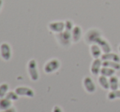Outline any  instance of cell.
Returning a JSON list of instances; mask_svg holds the SVG:
<instances>
[{"label": "cell", "mask_w": 120, "mask_h": 112, "mask_svg": "<svg viewBox=\"0 0 120 112\" xmlns=\"http://www.w3.org/2000/svg\"><path fill=\"white\" fill-rule=\"evenodd\" d=\"M8 90V84H3L0 85V98H3L7 95V92Z\"/></svg>", "instance_id": "ffe728a7"}, {"label": "cell", "mask_w": 120, "mask_h": 112, "mask_svg": "<svg viewBox=\"0 0 120 112\" xmlns=\"http://www.w3.org/2000/svg\"><path fill=\"white\" fill-rule=\"evenodd\" d=\"M53 112H63V111H62L61 108H60V106H54V108H53Z\"/></svg>", "instance_id": "603a6c76"}, {"label": "cell", "mask_w": 120, "mask_h": 112, "mask_svg": "<svg viewBox=\"0 0 120 112\" xmlns=\"http://www.w3.org/2000/svg\"><path fill=\"white\" fill-rule=\"evenodd\" d=\"M101 59L102 61H111V62H120V57L119 55L113 52H108V53H103Z\"/></svg>", "instance_id": "4fadbf2b"}, {"label": "cell", "mask_w": 120, "mask_h": 112, "mask_svg": "<svg viewBox=\"0 0 120 112\" xmlns=\"http://www.w3.org/2000/svg\"><path fill=\"white\" fill-rule=\"evenodd\" d=\"M107 97H108V99L110 100V101L115 100V99H117V98H120V89L110 91L108 93Z\"/></svg>", "instance_id": "d6986e66"}, {"label": "cell", "mask_w": 120, "mask_h": 112, "mask_svg": "<svg viewBox=\"0 0 120 112\" xmlns=\"http://www.w3.org/2000/svg\"><path fill=\"white\" fill-rule=\"evenodd\" d=\"M2 112H16V111H15L14 108H9V109H8V110H4V111Z\"/></svg>", "instance_id": "cb8c5ba5"}, {"label": "cell", "mask_w": 120, "mask_h": 112, "mask_svg": "<svg viewBox=\"0 0 120 112\" xmlns=\"http://www.w3.org/2000/svg\"><path fill=\"white\" fill-rule=\"evenodd\" d=\"M90 52L92 57L94 59L101 58V56H102V50H101V48L100 47V46L97 43H93V44L91 45Z\"/></svg>", "instance_id": "7c38bea8"}, {"label": "cell", "mask_w": 120, "mask_h": 112, "mask_svg": "<svg viewBox=\"0 0 120 112\" xmlns=\"http://www.w3.org/2000/svg\"><path fill=\"white\" fill-rule=\"evenodd\" d=\"M73 28H74V24L70 20H67V21H65V30H68V31H72Z\"/></svg>", "instance_id": "7402d4cb"}, {"label": "cell", "mask_w": 120, "mask_h": 112, "mask_svg": "<svg viewBox=\"0 0 120 112\" xmlns=\"http://www.w3.org/2000/svg\"><path fill=\"white\" fill-rule=\"evenodd\" d=\"M101 68H102V60L101 58L94 59L92 65H91V73L93 75H99V74H101Z\"/></svg>", "instance_id": "ba28073f"}, {"label": "cell", "mask_w": 120, "mask_h": 112, "mask_svg": "<svg viewBox=\"0 0 120 112\" xmlns=\"http://www.w3.org/2000/svg\"><path fill=\"white\" fill-rule=\"evenodd\" d=\"M0 54L3 60L8 61L11 57V49L8 43H3L0 46Z\"/></svg>", "instance_id": "5b68a950"}, {"label": "cell", "mask_w": 120, "mask_h": 112, "mask_svg": "<svg viewBox=\"0 0 120 112\" xmlns=\"http://www.w3.org/2000/svg\"><path fill=\"white\" fill-rule=\"evenodd\" d=\"M60 66V62H59V60L57 59H52L49 62L46 63V65L44 66V71L47 74H51L53 73L55 71H56L57 70Z\"/></svg>", "instance_id": "277c9868"}, {"label": "cell", "mask_w": 120, "mask_h": 112, "mask_svg": "<svg viewBox=\"0 0 120 112\" xmlns=\"http://www.w3.org/2000/svg\"><path fill=\"white\" fill-rule=\"evenodd\" d=\"M11 101L8 98H1L0 99V109L1 110H8L11 108Z\"/></svg>", "instance_id": "ac0fdd59"}, {"label": "cell", "mask_w": 120, "mask_h": 112, "mask_svg": "<svg viewBox=\"0 0 120 112\" xmlns=\"http://www.w3.org/2000/svg\"><path fill=\"white\" fill-rule=\"evenodd\" d=\"M96 43L100 46V47H101V50H102L103 53H108V52H111L112 48H111L110 44L108 43V41H106L105 39H104L102 37H101V38H100L99 39L97 40Z\"/></svg>", "instance_id": "8fae6325"}, {"label": "cell", "mask_w": 120, "mask_h": 112, "mask_svg": "<svg viewBox=\"0 0 120 112\" xmlns=\"http://www.w3.org/2000/svg\"><path fill=\"white\" fill-rule=\"evenodd\" d=\"M98 83L101 85V87L105 90H108L109 89V79H107V77L105 76L101 75L98 78Z\"/></svg>", "instance_id": "e0dca14e"}, {"label": "cell", "mask_w": 120, "mask_h": 112, "mask_svg": "<svg viewBox=\"0 0 120 112\" xmlns=\"http://www.w3.org/2000/svg\"><path fill=\"white\" fill-rule=\"evenodd\" d=\"M82 84H83L84 89L88 93H93L96 92V84L94 81L90 77H85L82 80Z\"/></svg>", "instance_id": "8992f818"}, {"label": "cell", "mask_w": 120, "mask_h": 112, "mask_svg": "<svg viewBox=\"0 0 120 112\" xmlns=\"http://www.w3.org/2000/svg\"><path fill=\"white\" fill-rule=\"evenodd\" d=\"M119 52H120V45L119 46Z\"/></svg>", "instance_id": "484cf974"}, {"label": "cell", "mask_w": 120, "mask_h": 112, "mask_svg": "<svg viewBox=\"0 0 120 112\" xmlns=\"http://www.w3.org/2000/svg\"><path fill=\"white\" fill-rule=\"evenodd\" d=\"M119 89H120V79H119Z\"/></svg>", "instance_id": "4316f807"}, {"label": "cell", "mask_w": 120, "mask_h": 112, "mask_svg": "<svg viewBox=\"0 0 120 112\" xmlns=\"http://www.w3.org/2000/svg\"><path fill=\"white\" fill-rule=\"evenodd\" d=\"M48 28L54 33H60L65 30V22L64 21H52L48 24Z\"/></svg>", "instance_id": "52a82bcc"}, {"label": "cell", "mask_w": 120, "mask_h": 112, "mask_svg": "<svg viewBox=\"0 0 120 112\" xmlns=\"http://www.w3.org/2000/svg\"><path fill=\"white\" fill-rule=\"evenodd\" d=\"M6 98L11 100V101H16L18 99V95L16 94V92H9L7 93Z\"/></svg>", "instance_id": "44dd1931"}, {"label": "cell", "mask_w": 120, "mask_h": 112, "mask_svg": "<svg viewBox=\"0 0 120 112\" xmlns=\"http://www.w3.org/2000/svg\"><path fill=\"white\" fill-rule=\"evenodd\" d=\"M115 72H116L115 70L111 69V68H109V67L102 66V68H101V75L109 78V77H111V76L114 75Z\"/></svg>", "instance_id": "2e32d148"}, {"label": "cell", "mask_w": 120, "mask_h": 112, "mask_svg": "<svg viewBox=\"0 0 120 112\" xmlns=\"http://www.w3.org/2000/svg\"><path fill=\"white\" fill-rule=\"evenodd\" d=\"M56 39L58 41V43L61 46H63V47H67L71 44L72 36L70 31L65 30L64 31L60 32V33L56 34Z\"/></svg>", "instance_id": "7a4b0ae2"}, {"label": "cell", "mask_w": 120, "mask_h": 112, "mask_svg": "<svg viewBox=\"0 0 120 112\" xmlns=\"http://www.w3.org/2000/svg\"><path fill=\"white\" fill-rule=\"evenodd\" d=\"M109 89L111 91H114V90H117L119 89V79L117 76L113 75L111 77H109Z\"/></svg>", "instance_id": "5bb4252c"}, {"label": "cell", "mask_w": 120, "mask_h": 112, "mask_svg": "<svg viewBox=\"0 0 120 112\" xmlns=\"http://www.w3.org/2000/svg\"><path fill=\"white\" fill-rule=\"evenodd\" d=\"M3 0H0V11H1V8H2V6H3Z\"/></svg>", "instance_id": "d4e9b609"}, {"label": "cell", "mask_w": 120, "mask_h": 112, "mask_svg": "<svg viewBox=\"0 0 120 112\" xmlns=\"http://www.w3.org/2000/svg\"><path fill=\"white\" fill-rule=\"evenodd\" d=\"M28 72L30 78L33 81H37L39 78L38 71L37 69V62L35 60L32 59L28 63Z\"/></svg>", "instance_id": "3957f363"}, {"label": "cell", "mask_w": 120, "mask_h": 112, "mask_svg": "<svg viewBox=\"0 0 120 112\" xmlns=\"http://www.w3.org/2000/svg\"><path fill=\"white\" fill-rule=\"evenodd\" d=\"M15 92L18 96H26L29 97H33L34 96V92L33 89L28 87H18L16 89Z\"/></svg>", "instance_id": "9c48e42d"}, {"label": "cell", "mask_w": 120, "mask_h": 112, "mask_svg": "<svg viewBox=\"0 0 120 112\" xmlns=\"http://www.w3.org/2000/svg\"><path fill=\"white\" fill-rule=\"evenodd\" d=\"M101 32L97 29H90L87 31L84 35V41L87 44H93L96 43L97 40L101 38Z\"/></svg>", "instance_id": "6da1fadb"}, {"label": "cell", "mask_w": 120, "mask_h": 112, "mask_svg": "<svg viewBox=\"0 0 120 112\" xmlns=\"http://www.w3.org/2000/svg\"><path fill=\"white\" fill-rule=\"evenodd\" d=\"M82 28L79 25H75L71 31V36H72V42L74 43H78L82 38Z\"/></svg>", "instance_id": "30bf717a"}, {"label": "cell", "mask_w": 120, "mask_h": 112, "mask_svg": "<svg viewBox=\"0 0 120 112\" xmlns=\"http://www.w3.org/2000/svg\"><path fill=\"white\" fill-rule=\"evenodd\" d=\"M102 66L109 67L115 70H120V62H111V61H102Z\"/></svg>", "instance_id": "9a60e30c"}]
</instances>
